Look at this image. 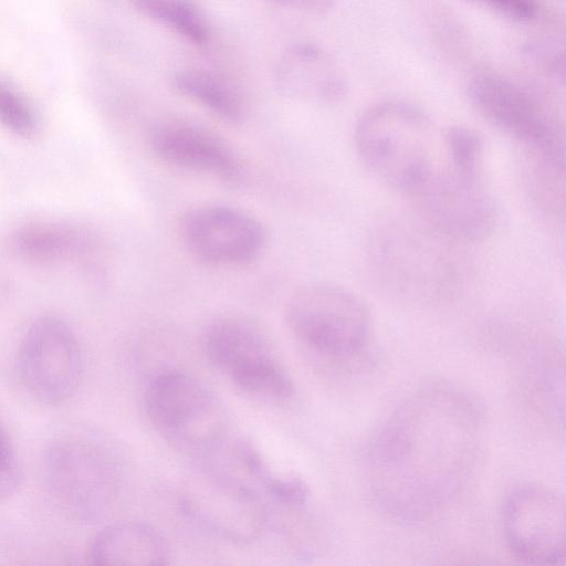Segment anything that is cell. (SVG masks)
I'll return each mask as SVG.
<instances>
[{
    "label": "cell",
    "mask_w": 566,
    "mask_h": 566,
    "mask_svg": "<svg viewBox=\"0 0 566 566\" xmlns=\"http://www.w3.org/2000/svg\"><path fill=\"white\" fill-rule=\"evenodd\" d=\"M485 437V411L467 388L426 381L377 429L365 454L373 501L390 518L417 525L444 513L469 485Z\"/></svg>",
    "instance_id": "1"
},
{
    "label": "cell",
    "mask_w": 566,
    "mask_h": 566,
    "mask_svg": "<svg viewBox=\"0 0 566 566\" xmlns=\"http://www.w3.org/2000/svg\"><path fill=\"white\" fill-rule=\"evenodd\" d=\"M54 505L69 518L95 523L119 504L127 481L120 450L95 432H74L53 440L41 464Z\"/></svg>",
    "instance_id": "2"
},
{
    "label": "cell",
    "mask_w": 566,
    "mask_h": 566,
    "mask_svg": "<svg viewBox=\"0 0 566 566\" xmlns=\"http://www.w3.org/2000/svg\"><path fill=\"white\" fill-rule=\"evenodd\" d=\"M354 140L360 161L373 177L407 196L437 163L431 119L406 102L388 101L369 107L356 123Z\"/></svg>",
    "instance_id": "3"
},
{
    "label": "cell",
    "mask_w": 566,
    "mask_h": 566,
    "mask_svg": "<svg viewBox=\"0 0 566 566\" xmlns=\"http://www.w3.org/2000/svg\"><path fill=\"white\" fill-rule=\"evenodd\" d=\"M159 434L177 450L200 460L220 454L229 443V419L214 394L178 369L155 375L144 396Z\"/></svg>",
    "instance_id": "4"
},
{
    "label": "cell",
    "mask_w": 566,
    "mask_h": 566,
    "mask_svg": "<svg viewBox=\"0 0 566 566\" xmlns=\"http://www.w3.org/2000/svg\"><path fill=\"white\" fill-rule=\"evenodd\" d=\"M284 317L306 349L333 359L352 358L369 344L373 317L352 291L327 282H311L289 297Z\"/></svg>",
    "instance_id": "5"
},
{
    "label": "cell",
    "mask_w": 566,
    "mask_h": 566,
    "mask_svg": "<svg viewBox=\"0 0 566 566\" xmlns=\"http://www.w3.org/2000/svg\"><path fill=\"white\" fill-rule=\"evenodd\" d=\"M202 348L210 364L243 394L270 402L292 397V380L251 322L229 315L213 319L203 332Z\"/></svg>",
    "instance_id": "6"
},
{
    "label": "cell",
    "mask_w": 566,
    "mask_h": 566,
    "mask_svg": "<svg viewBox=\"0 0 566 566\" xmlns=\"http://www.w3.org/2000/svg\"><path fill=\"white\" fill-rule=\"evenodd\" d=\"M184 514L214 536L233 544H248L263 532L266 505L245 478L207 465L185 483L179 495Z\"/></svg>",
    "instance_id": "7"
},
{
    "label": "cell",
    "mask_w": 566,
    "mask_h": 566,
    "mask_svg": "<svg viewBox=\"0 0 566 566\" xmlns=\"http://www.w3.org/2000/svg\"><path fill=\"white\" fill-rule=\"evenodd\" d=\"M409 197L429 227L454 240L484 239L496 223V207L483 170L436 163Z\"/></svg>",
    "instance_id": "8"
},
{
    "label": "cell",
    "mask_w": 566,
    "mask_h": 566,
    "mask_svg": "<svg viewBox=\"0 0 566 566\" xmlns=\"http://www.w3.org/2000/svg\"><path fill=\"white\" fill-rule=\"evenodd\" d=\"M17 368L31 397L49 406L63 403L75 395L83 379L82 346L67 323L41 317L20 342Z\"/></svg>",
    "instance_id": "9"
},
{
    "label": "cell",
    "mask_w": 566,
    "mask_h": 566,
    "mask_svg": "<svg viewBox=\"0 0 566 566\" xmlns=\"http://www.w3.org/2000/svg\"><path fill=\"white\" fill-rule=\"evenodd\" d=\"M179 234L189 254L214 268L255 261L266 244V230L251 212L224 203H202L180 218Z\"/></svg>",
    "instance_id": "10"
},
{
    "label": "cell",
    "mask_w": 566,
    "mask_h": 566,
    "mask_svg": "<svg viewBox=\"0 0 566 566\" xmlns=\"http://www.w3.org/2000/svg\"><path fill=\"white\" fill-rule=\"evenodd\" d=\"M467 96L481 117L531 153L565 155L555 118L523 87L502 77L481 75L470 81Z\"/></svg>",
    "instance_id": "11"
},
{
    "label": "cell",
    "mask_w": 566,
    "mask_h": 566,
    "mask_svg": "<svg viewBox=\"0 0 566 566\" xmlns=\"http://www.w3.org/2000/svg\"><path fill=\"white\" fill-rule=\"evenodd\" d=\"M502 526L510 551L521 560L541 566L566 558V507L562 495L542 485L514 490L505 501Z\"/></svg>",
    "instance_id": "12"
},
{
    "label": "cell",
    "mask_w": 566,
    "mask_h": 566,
    "mask_svg": "<svg viewBox=\"0 0 566 566\" xmlns=\"http://www.w3.org/2000/svg\"><path fill=\"white\" fill-rule=\"evenodd\" d=\"M148 145L163 163L185 171L238 184L243 166L234 149L217 133L186 120H164L148 133Z\"/></svg>",
    "instance_id": "13"
},
{
    "label": "cell",
    "mask_w": 566,
    "mask_h": 566,
    "mask_svg": "<svg viewBox=\"0 0 566 566\" xmlns=\"http://www.w3.org/2000/svg\"><path fill=\"white\" fill-rule=\"evenodd\" d=\"M170 548L151 525L124 521L103 528L93 539L90 558L95 565L161 566L170 563Z\"/></svg>",
    "instance_id": "14"
},
{
    "label": "cell",
    "mask_w": 566,
    "mask_h": 566,
    "mask_svg": "<svg viewBox=\"0 0 566 566\" xmlns=\"http://www.w3.org/2000/svg\"><path fill=\"white\" fill-rule=\"evenodd\" d=\"M276 85L290 98L331 102L344 93V83L326 54L313 46H297L281 60Z\"/></svg>",
    "instance_id": "15"
},
{
    "label": "cell",
    "mask_w": 566,
    "mask_h": 566,
    "mask_svg": "<svg viewBox=\"0 0 566 566\" xmlns=\"http://www.w3.org/2000/svg\"><path fill=\"white\" fill-rule=\"evenodd\" d=\"M15 251L39 265L67 261L92 251L94 237L85 229L62 222H33L13 235Z\"/></svg>",
    "instance_id": "16"
},
{
    "label": "cell",
    "mask_w": 566,
    "mask_h": 566,
    "mask_svg": "<svg viewBox=\"0 0 566 566\" xmlns=\"http://www.w3.org/2000/svg\"><path fill=\"white\" fill-rule=\"evenodd\" d=\"M172 86L226 123L237 125L244 120L245 106L241 95L217 75L201 70H182L172 76Z\"/></svg>",
    "instance_id": "17"
},
{
    "label": "cell",
    "mask_w": 566,
    "mask_h": 566,
    "mask_svg": "<svg viewBox=\"0 0 566 566\" xmlns=\"http://www.w3.org/2000/svg\"><path fill=\"white\" fill-rule=\"evenodd\" d=\"M143 15L175 31L196 45H203L210 29L202 10L191 0H133Z\"/></svg>",
    "instance_id": "18"
},
{
    "label": "cell",
    "mask_w": 566,
    "mask_h": 566,
    "mask_svg": "<svg viewBox=\"0 0 566 566\" xmlns=\"http://www.w3.org/2000/svg\"><path fill=\"white\" fill-rule=\"evenodd\" d=\"M444 159L469 170H483L484 142L473 129L464 126L448 128L442 137Z\"/></svg>",
    "instance_id": "19"
},
{
    "label": "cell",
    "mask_w": 566,
    "mask_h": 566,
    "mask_svg": "<svg viewBox=\"0 0 566 566\" xmlns=\"http://www.w3.org/2000/svg\"><path fill=\"white\" fill-rule=\"evenodd\" d=\"M0 124L23 138L36 134L38 120L29 103L13 88L0 81Z\"/></svg>",
    "instance_id": "20"
},
{
    "label": "cell",
    "mask_w": 566,
    "mask_h": 566,
    "mask_svg": "<svg viewBox=\"0 0 566 566\" xmlns=\"http://www.w3.org/2000/svg\"><path fill=\"white\" fill-rule=\"evenodd\" d=\"M22 479L17 452L0 427V500L14 494Z\"/></svg>",
    "instance_id": "21"
},
{
    "label": "cell",
    "mask_w": 566,
    "mask_h": 566,
    "mask_svg": "<svg viewBox=\"0 0 566 566\" xmlns=\"http://www.w3.org/2000/svg\"><path fill=\"white\" fill-rule=\"evenodd\" d=\"M475 6L516 22H525L536 14L535 0H467Z\"/></svg>",
    "instance_id": "22"
},
{
    "label": "cell",
    "mask_w": 566,
    "mask_h": 566,
    "mask_svg": "<svg viewBox=\"0 0 566 566\" xmlns=\"http://www.w3.org/2000/svg\"><path fill=\"white\" fill-rule=\"evenodd\" d=\"M282 8L300 10L310 13H323L329 10L335 0H266Z\"/></svg>",
    "instance_id": "23"
}]
</instances>
